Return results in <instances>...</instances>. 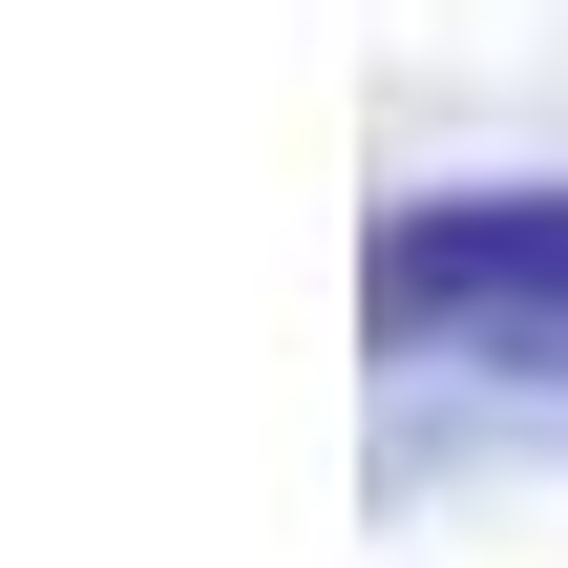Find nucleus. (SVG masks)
I'll list each match as a JSON object with an SVG mask.
<instances>
[{"instance_id":"1","label":"nucleus","mask_w":568,"mask_h":568,"mask_svg":"<svg viewBox=\"0 0 568 568\" xmlns=\"http://www.w3.org/2000/svg\"><path fill=\"white\" fill-rule=\"evenodd\" d=\"M379 337H400V358H506V379H568V190L400 211V232H379Z\"/></svg>"}]
</instances>
